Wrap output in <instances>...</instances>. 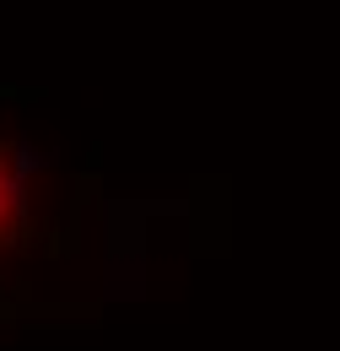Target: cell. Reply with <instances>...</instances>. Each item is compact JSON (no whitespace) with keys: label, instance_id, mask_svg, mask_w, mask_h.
<instances>
[{"label":"cell","instance_id":"1","mask_svg":"<svg viewBox=\"0 0 340 351\" xmlns=\"http://www.w3.org/2000/svg\"><path fill=\"white\" fill-rule=\"evenodd\" d=\"M38 227V195H33V157L16 135L0 125V260L22 254Z\"/></svg>","mask_w":340,"mask_h":351}]
</instances>
